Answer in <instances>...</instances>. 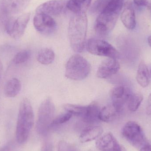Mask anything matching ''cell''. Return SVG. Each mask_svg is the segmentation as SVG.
<instances>
[{
    "mask_svg": "<svg viewBox=\"0 0 151 151\" xmlns=\"http://www.w3.org/2000/svg\"><path fill=\"white\" fill-rule=\"evenodd\" d=\"M124 5V0H109L99 14L95 24V30L99 36L108 35L115 27Z\"/></svg>",
    "mask_w": 151,
    "mask_h": 151,
    "instance_id": "6da1fadb",
    "label": "cell"
},
{
    "mask_svg": "<svg viewBox=\"0 0 151 151\" xmlns=\"http://www.w3.org/2000/svg\"><path fill=\"white\" fill-rule=\"evenodd\" d=\"M87 28L86 13H73L69 22L68 34L71 47L75 52L81 53L84 50Z\"/></svg>",
    "mask_w": 151,
    "mask_h": 151,
    "instance_id": "7a4b0ae2",
    "label": "cell"
},
{
    "mask_svg": "<svg viewBox=\"0 0 151 151\" xmlns=\"http://www.w3.org/2000/svg\"><path fill=\"white\" fill-rule=\"evenodd\" d=\"M34 124V115L31 102L27 99H24L19 105L16 127V138L19 143L26 142Z\"/></svg>",
    "mask_w": 151,
    "mask_h": 151,
    "instance_id": "3957f363",
    "label": "cell"
},
{
    "mask_svg": "<svg viewBox=\"0 0 151 151\" xmlns=\"http://www.w3.org/2000/svg\"><path fill=\"white\" fill-rule=\"evenodd\" d=\"M90 65L84 58L79 55H73L65 66V76L75 81L83 80L90 72Z\"/></svg>",
    "mask_w": 151,
    "mask_h": 151,
    "instance_id": "277c9868",
    "label": "cell"
},
{
    "mask_svg": "<svg viewBox=\"0 0 151 151\" xmlns=\"http://www.w3.org/2000/svg\"><path fill=\"white\" fill-rule=\"evenodd\" d=\"M55 113V105L50 98L47 99L41 104L36 123L37 130L40 134H44L48 130L53 124Z\"/></svg>",
    "mask_w": 151,
    "mask_h": 151,
    "instance_id": "5b68a950",
    "label": "cell"
},
{
    "mask_svg": "<svg viewBox=\"0 0 151 151\" xmlns=\"http://www.w3.org/2000/svg\"><path fill=\"white\" fill-rule=\"evenodd\" d=\"M30 19V13H23L18 17H7L4 20L6 32L15 39H20L24 34Z\"/></svg>",
    "mask_w": 151,
    "mask_h": 151,
    "instance_id": "8992f818",
    "label": "cell"
},
{
    "mask_svg": "<svg viewBox=\"0 0 151 151\" xmlns=\"http://www.w3.org/2000/svg\"><path fill=\"white\" fill-rule=\"evenodd\" d=\"M122 135L126 140L135 148H141L148 144L142 129L135 122H127L122 129Z\"/></svg>",
    "mask_w": 151,
    "mask_h": 151,
    "instance_id": "52a82bcc",
    "label": "cell"
},
{
    "mask_svg": "<svg viewBox=\"0 0 151 151\" xmlns=\"http://www.w3.org/2000/svg\"><path fill=\"white\" fill-rule=\"evenodd\" d=\"M87 49L92 55L117 59L120 57L119 52L111 44L104 40L91 38L87 43Z\"/></svg>",
    "mask_w": 151,
    "mask_h": 151,
    "instance_id": "ba28073f",
    "label": "cell"
},
{
    "mask_svg": "<svg viewBox=\"0 0 151 151\" xmlns=\"http://www.w3.org/2000/svg\"><path fill=\"white\" fill-rule=\"evenodd\" d=\"M33 24L35 29L42 34L53 33L57 27L54 19L49 15L41 13H36L34 17Z\"/></svg>",
    "mask_w": 151,
    "mask_h": 151,
    "instance_id": "9c48e42d",
    "label": "cell"
},
{
    "mask_svg": "<svg viewBox=\"0 0 151 151\" xmlns=\"http://www.w3.org/2000/svg\"><path fill=\"white\" fill-rule=\"evenodd\" d=\"M68 0H50L43 3L37 7L35 12L49 16H58L67 8Z\"/></svg>",
    "mask_w": 151,
    "mask_h": 151,
    "instance_id": "30bf717a",
    "label": "cell"
},
{
    "mask_svg": "<svg viewBox=\"0 0 151 151\" xmlns=\"http://www.w3.org/2000/svg\"><path fill=\"white\" fill-rule=\"evenodd\" d=\"M131 94L129 89L124 86H116L111 91L112 104L120 113L127 104Z\"/></svg>",
    "mask_w": 151,
    "mask_h": 151,
    "instance_id": "8fae6325",
    "label": "cell"
},
{
    "mask_svg": "<svg viewBox=\"0 0 151 151\" xmlns=\"http://www.w3.org/2000/svg\"><path fill=\"white\" fill-rule=\"evenodd\" d=\"M32 0H3L2 9L6 17H15L22 13Z\"/></svg>",
    "mask_w": 151,
    "mask_h": 151,
    "instance_id": "7c38bea8",
    "label": "cell"
},
{
    "mask_svg": "<svg viewBox=\"0 0 151 151\" xmlns=\"http://www.w3.org/2000/svg\"><path fill=\"white\" fill-rule=\"evenodd\" d=\"M96 146L100 151H126L111 133L99 137L96 142Z\"/></svg>",
    "mask_w": 151,
    "mask_h": 151,
    "instance_id": "4fadbf2b",
    "label": "cell"
},
{
    "mask_svg": "<svg viewBox=\"0 0 151 151\" xmlns=\"http://www.w3.org/2000/svg\"><path fill=\"white\" fill-rule=\"evenodd\" d=\"M120 66L117 59L109 58L99 65L97 76L101 79H107L115 75L119 70Z\"/></svg>",
    "mask_w": 151,
    "mask_h": 151,
    "instance_id": "5bb4252c",
    "label": "cell"
},
{
    "mask_svg": "<svg viewBox=\"0 0 151 151\" xmlns=\"http://www.w3.org/2000/svg\"><path fill=\"white\" fill-rule=\"evenodd\" d=\"M121 19L122 24L127 29L132 30L136 27L135 13L131 2L127 1L124 4L121 15Z\"/></svg>",
    "mask_w": 151,
    "mask_h": 151,
    "instance_id": "9a60e30c",
    "label": "cell"
},
{
    "mask_svg": "<svg viewBox=\"0 0 151 151\" xmlns=\"http://www.w3.org/2000/svg\"><path fill=\"white\" fill-rule=\"evenodd\" d=\"M103 132L101 127L91 125L83 129L80 136V141L82 143L91 142L99 137Z\"/></svg>",
    "mask_w": 151,
    "mask_h": 151,
    "instance_id": "2e32d148",
    "label": "cell"
},
{
    "mask_svg": "<svg viewBox=\"0 0 151 151\" xmlns=\"http://www.w3.org/2000/svg\"><path fill=\"white\" fill-rule=\"evenodd\" d=\"M136 80L138 84L143 88L149 86L150 82V74L146 65L142 62L139 64L137 73Z\"/></svg>",
    "mask_w": 151,
    "mask_h": 151,
    "instance_id": "e0dca14e",
    "label": "cell"
},
{
    "mask_svg": "<svg viewBox=\"0 0 151 151\" xmlns=\"http://www.w3.org/2000/svg\"><path fill=\"white\" fill-rule=\"evenodd\" d=\"M91 0H68L67 8L73 13H85Z\"/></svg>",
    "mask_w": 151,
    "mask_h": 151,
    "instance_id": "ac0fdd59",
    "label": "cell"
},
{
    "mask_svg": "<svg viewBox=\"0 0 151 151\" xmlns=\"http://www.w3.org/2000/svg\"><path fill=\"white\" fill-rule=\"evenodd\" d=\"M21 89V83L17 78H13L7 81L4 88V93L7 97L13 98L17 96Z\"/></svg>",
    "mask_w": 151,
    "mask_h": 151,
    "instance_id": "d6986e66",
    "label": "cell"
},
{
    "mask_svg": "<svg viewBox=\"0 0 151 151\" xmlns=\"http://www.w3.org/2000/svg\"><path fill=\"white\" fill-rule=\"evenodd\" d=\"M120 114L112 104L108 105L100 110L99 118V120L104 122H111L114 120Z\"/></svg>",
    "mask_w": 151,
    "mask_h": 151,
    "instance_id": "ffe728a7",
    "label": "cell"
},
{
    "mask_svg": "<svg viewBox=\"0 0 151 151\" xmlns=\"http://www.w3.org/2000/svg\"><path fill=\"white\" fill-rule=\"evenodd\" d=\"M100 109L96 103H93L88 105L87 114L82 119L88 124H94L99 120V118Z\"/></svg>",
    "mask_w": 151,
    "mask_h": 151,
    "instance_id": "44dd1931",
    "label": "cell"
},
{
    "mask_svg": "<svg viewBox=\"0 0 151 151\" xmlns=\"http://www.w3.org/2000/svg\"><path fill=\"white\" fill-rule=\"evenodd\" d=\"M55 58V54L54 51L47 48L42 49L37 54V61L42 65L50 64L53 63Z\"/></svg>",
    "mask_w": 151,
    "mask_h": 151,
    "instance_id": "7402d4cb",
    "label": "cell"
},
{
    "mask_svg": "<svg viewBox=\"0 0 151 151\" xmlns=\"http://www.w3.org/2000/svg\"><path fill=\"white\" fill-rule=\"evenodd\" d=\"M143 100V96L140 93L131 94L128 100L127 104L130 111H136Z\"/></svg>",
    "mask_w": 151,
    "mask_h": 151,
    "instance_id": "603a6c76",
    "label": "cell"
},
{
    "mask_svg": "<svg viewBox=\"0 0 151 151\" xmlns=\"http://www.w3.org/2000/svg\"><path fill=\"white\" fill-rule=\"evenodd\" d=\"M64 108L67 112L73 115L80 117L83 119L87 114L88 106H83L68 104L64 106Z\"/></svg>",
    "mask_w": 151,
    "mask_h": 151,
    "instance_id": "cb8c5ba5",
    "label": "cell"
},
{
    "mask_svg": "<svg viewBox=\"0 0 151 151\" xmlns=\"http://www.w3.org/2000/svg\"><path fill=\"white\" fill-rule=\"evenodd\" d=\"M31 56V52L27 50H21L17 53L13 59V63L20 65L28 61Z\"/></svg>",
    "mask_w": 151,
    "mask_h": 151,
    "instance_id": "d4e9b609",
    "label": "cell"
},
{
    "mask_svg": "<svg viewBox=\"0 0 151 151\" xmlns=\"http://www.w3.org/2000/svg\"><path fill=\"white\" fill-rule=\"evenodd\" d=\"M109 0H96L90 9L93 14H99L104 9Z\"/></svg>",
    "mask_w": 151,
    "mask_h": 151,
    "instance_id": "484cf974",
    "label": "cell"
},
{
    "mask_svg": "<svg viewBox=\"0 0 151 151\" xmlns=\"http://www.w3.org/2000/svg\"><path fill=\"white\" fill-rule=\"evenodd\" d=\"M73 115L70 113H65L62 114L58 116L55 119H54L53 122V125H60L67 122L70 120L72 117Z\"/></svg>",
    "mask_w": 151,
    "mask_h": 151,
    "instance_id": "4316f807",
    "label": "cell"
},
{
    "mask_svg": "<svg viewBox=\"0 0 151 151\" xmlns=\"http://www.w3.org/2000/svg\"><path fill=\"white\" fill-rule=\"evenodd\" d=\"M59 151H79L75 147L64 142H62L59 144Z\"/></svg>",
    "mask_w": 151,
    "mask_h": 151,
    "instance_id": "83f0119b",
    "label": "cell"
},
{
    "mask_svg": "<svg viewBox=\"0 0 151 151\" xmlns=\"http://www.w3.org/2000/svg\"><path fill=\"white\" fill-rule=\"evenodd\" d=\"M135 4L139 7H145L151 9V0H133Z\"/></svg>",
    "mask_w": 151,
    "mask_h": 151,
    "instance_id": "f1b7e54d",
    "label": "cell"
},
{
    "mask_svg": "<svg viewBox=\"0 0 151 151\" xmlns=\"http://www.w3.org/2000/svg\"><path fill=\"white\" fill-rule=\"evenodd\" d=\"M146 112L148 115H151V93L149 96L146 105Z\"/></svg>",
    "mask_w": 151,
    "mask_h": 151,
    "instance_id": "f546056e",
    "label": "cell"
},
{
    "mask_svg": "<svg viewBox=\"0 0 151 151\" xmlns=\"http://www.w3.org/2000/svg\"><path fill=\"white\" fill-rule=\"evenodd\" d=\"M140 151H151V145H145L140 149Z\"/></svg>",
    "mask_w": 151,
    "mask_h": 151,
    "instance_id": "4dcf8cb0",
    "label": "cell"
},
{
    "mask_svg": "<svg viewBox=\"0 0 151 151\" xmlns=\"http://www.w3.org/2000/svg\"><path fill=\"white\" fill-rule=\"evenodd\" d=\"M3 71V65L1 62L0 60V81H1V77L2 73Z\"/></svg>",
    "mask_w": 151,
    "mask_h": 151,
    "instance_id": "1f68e13d",
    "label": "cell"
},
{
    "mask_svg": "<svg viewBox=\"0 0 151 151\" xmlns=\"http://www.w3.org/2000/svg\"><path fill=\"white\" fill-rule=\"evenodd\" d=\"M148 42L149 43V46L151 47V35H150L148 38Z\"/></svg>",
    "mask_w": 151,
    "mask_h": 151,
    "instance_id": "d6a6232c",
    "label": "cell"
},
{
    "mask_svg": "<svg viewBox=\"0 0 151 151\" xmlns=\"http://www.w3.org/2000/svg\"></svg>",
    "mask_w": 151,
    "mask_h": 151,
    "instance_id": "836d02e7",
    "label": "cell"
}]
</instances>
